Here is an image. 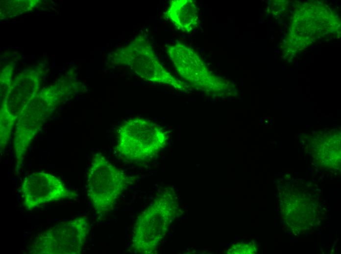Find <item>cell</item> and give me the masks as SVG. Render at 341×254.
I'll return each mask as SVG.
<instances>
[{
	"mask_svg": "<svg viewBox=\"0 0 341 254\" xmlns=\"http://www.w3.org/2000/svg\"><path fill=\"white\" fill-rule=\"evenodd\" d=\"M178 208L176 194L166 189L138 216L134 226L131 247L138 254H153L175 218Z\"/></svg>",
	"mask_w": 341,
	"mask_h": 254,
	"instance_id": "obj_1",
	"label": "cell"
},
{
	"mask_svg": "<svg viewBox=\"0 0 341 254\" xmlns=\"http://www.w3.org/2000/svg\"><path fill=\"white\" fill-rule=\"evenodd\" d=\"M66 87L54 85L42 91L26 106L15 125L13 147L15 173L22 167L25 154L34 137L54 110L67 91Z\"/></svg>",
	"mask_w": 341,
	"mask_h": 254,
	"instance_id": "obj_2",
	"label": "cell"
},
{
	"mask_svg": "<svg viewBox=\"0 0 341 254\" xmlns=\"http://www.w3.org/2000/svg\"><path fill=\"white\" fill-rule=\"evenodd\" d=\"M168 135L165 130L149 120L135 117L120 127L116 149L128 162H140L153 157L165 147Z\"/></svg>",
	"mask_w": 341,
	"mask_h": 254,
	"instance_id": "obj_3",
	"label": "cell"
},
{
	"mask_svg": "<svg viewBox=\"0 0 341 254\" xmlns=\"http://www.w3.org/2000/svg\"><path fill=\"white\" fill-rule=\"evenodd\" d=\"M132 178L110 163L101 152L93 155L87 174V194L97 214L112 210Z\"/></svg>",
	"mask_w": 341,
	"mask_h": 254,
	"instance_id": "obj_4",
	"label": "cell"
},
{
	"mask_svg": "<svg viewBox=\"0 0 341 254\" xmlns=\"http://www.w3.org/2000/svg\"><path fill=\"white\" fill-rule=\"evenodd\" d=\"M112 56L114 64L127 66L145 80L166 84L181 91L188 89L186 83L174 77L161 64L144 34H139L128 44L118 48Z\"/></svg>",
	"mask_w": 341,
	"mask_h": 254,
	"instance_id": "obj_5",
	"label": "cell"
},
{
	"mask_svg": "<svg viewBox=\"0 0 341 254\" xmlns=\"http://www.w3.org/2000/svg\"><path fill=\"white\" fill-rule=\"evenodd\" d=\"M167 53L180 77L195 88L218 97L226 96L228 81L211 71L191 47L177 42L166 45Z\"/></svg>",
	"mask_w": 341,
	"mask_h": 254,
	"instance_id": "obj_6",
	"label": "cell"
},
{
	"mask_svg": "<svg viewBox=\"0 0 341 254\" xmlns=\"http://www.w3.org/2000/svg\"><path fill=\"white\" fill-rule=\"evenodd\" d=\"M90 229L86 216L61 222L38 233L30 247L32 254H79Z\"/></svg>",
	"mask_w": 341,
	"mask_h": 254,
	"instance_id": "obj_7",
	"label": "cell"
},
{
	"mask_svg": "<svg viewBox=\"0 0 341 254\" xmlns=\"http://www.w3.org/2000/svg\"><path fill=\"white\" fill-rule=\"evenodd\" d=\"M39 79L36 74L18 77L10 85L8 93L1 103L0 111V149L6 147L18 118L26 106L36 95Z\"/></svg>",
	"mask_w": 341,
	"mask_h": 254,
	"instance_id": "obj_8",
	"label": "cell"
},
{
	"mask_svg": "<svg viewBox=\"0 0 341 254\" xmlns=\"http://www.w3.org/2000/svg\"><path fill=\"white\" fill-rule=\"evenodd\" d=\"M21 196L24 209L32 211L43 205L76 196L55 175L36 171L26 176L22 184Z\"/></svg>",
	"mask_w": 341,
	"mask_h": 254,
	"instance_id": "obj_9",
	"label": "cell"
},
{
	"mask_svg": "<svg viewBox=\"0 0 341 254\" xmlns=\"http://www.w3.org/2000/svg\"><path fill=\"white\" fill-rule=\"evenodd\" d=\"M165 17L178 30L190 33L198 25V9L192 0H172L165 13Z\"/></svg>",
	"mask_w": 341,
	"mask_h": 254,
	"instance_id": "obj_10",
	"label": "cell"
},
{
	"mask_svg": "<svg viewBox=\"0 0 341 254\" xmlns=\"http://www.w3.org/2000/svg\"><path fill=\"white\" fill-rule=\"evenodd\" d=\"M256 248L252 244L238 243L231 246L227 251L228 254H251L255 252Z\"/></svg>",
	"mask_w": 341,
	"mask_h": 254,
	"instance_id": "obj_11",
	"label": "cell"
}]
</instances>
